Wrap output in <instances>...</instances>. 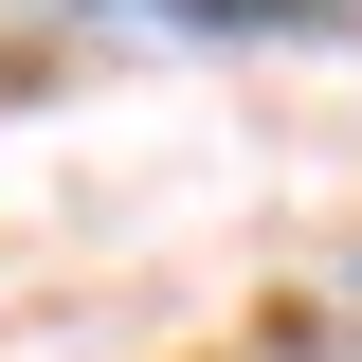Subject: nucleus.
Returning a JSON list of instances; mask_svg holds the SVG:
<instances>
[{"label":"nucleus","mask_w":362,"mask_h":362,"mask_svg":"<svg viewBox=\"0 0 362 362\" xmlns=\"http://www.w3.org/2000/svg\"><path fill=\"white\" fill-rule=\"evenodd\" d=\"M181 18H326V0H181Z\"/></svg>","instance_id":"nucleus-1"}]
</instances>
